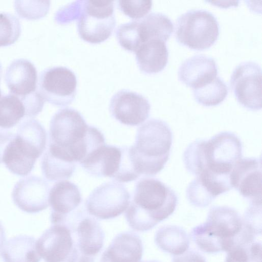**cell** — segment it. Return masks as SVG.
<instances>
[{
	"mask_svg": "<svg viewBox=\"0 0 262 262\" xmlns=\"http://www.w3.org/2000/svg\"><path fill=\"white\" fill-rule=\"evenodd\" d=\"M242 157V144L234 134L220 133L209 140L190 143L183 156L187 170L197 177L231 181V172Z\"/></svg>",
	"mask_w": 262,
	"mask_h": 262,
	"instance_id": "6da1fadb",
	"label": "cell"
},
{
	"mask_svg": "<svg viewBox=\"0 0 262 262\" xmlns=\"http://www.w3.org/2000/svg\"><path fill=\"white\" fill-rule=\"evenodd\" d=\"M178 203L176 192L163 182L152 178H143L136 185L125 218L133 230L148 231L170 216Z\"/></svg>",
	"mask_w": 262,
	"mask_h": 262,
	"instance_id": "7a4b0ae2",
	"label": "cell"
},
{
	"mask_svg": "<svg viewBox=\"0 0 262 262\" xmlns=\"http://www.w3.org/2000/svg\"><path fill=\"white\" fill-rule=\"evenodd\" d=\"M49 143L80 164L93 151L104 144L105 138L98 128L86 124L78 111L65 108L59 110L51 119Z\"/></svg>",
	"mask_w": 262,
	"mask_h": 262,
	"instance_id": "3957f363",
	"label": "cell"
},
{
	"mask_svg": "<svg viewBox=\"0 0 262 262\" xmlns=\"http://www.w3.org/2000/svg\"><path fill=\"white\" fill-rule=\"evenodd\" d=\"M172 134L168 124L151 119L137 130L135 143L129 147L134 168L140 176H154L161 171L169 159Z\"/></svg>",
	"mask_w": 262,
	"mask_h": 262,
	"instance_id": "277c9868",
	"label": "cell"
},
{
	"mask_svg": "<svg viewBox=\"0 0 262 262\" xmlns=\"http://www.w3.org/2000/svg\"><path fill=\"white\" fill-rule=\"evenodd\" d=\"M243 228V219L234 209L214 206L209 210L206 221L192 229L191 236L204 252H227L239 246Z\"/></svg>",
	"mask_w": 262,
	"mask_h": 262,
	"instance_id": "5b68a950",
	"label": "cell"
},
{
	"mask_svg": "<svg viewBox=\"0 0 262 262\" xmlns=\"http://www.w3.org/2000/svg\"><path fill=\"white\" fill-rule=\"evenodd\" d=\"M219 22L213 14L204 9H191L177 19V41L191 49L201 50L211 47L219 35Z\"/></svg>",
	"mask_w": 262,
	"mask_h": 262,
	"instance_id": "8992f818",
	"label": "cell"
},
{
	"mask_svg": "<svg viewBox=\"0 0 262 262\" xmlns=\"http://www.w3.org/2000/svg\"><path fill=\"white\" fill-rule=\"evenodd\" d=\"M115 25L113 1H83L77 23L83 40L91 43L102 42L111 35Z\"/></svg>",
	"mask_w": 262,
	"mask_h": 262,
	"instance_id": "52a82bcc",
	"label": "cell"
},
{
	"mask_svg": "<svg viewBox=\"0 0 262 262\" xmlns=\"http://www.w3.org/2000/svg\"><path fill=\"white\" fill-rule=\"evenodd\" d=\"M46 147V143L34 135L18 128L6 147L2 163L11 173L26 176L33 170Z\"/></svg>",
	"mask_w": 262,
	"mask_h": 262,
	"instance_id": "ba28073f",
	"label": "cell"
},
{
	"mask_svg": "<svg viewBox=\"0 0 262 262\" xmlns=\"http://www.w3.org/2000/svg\"><path fill=\"white\" fill-rule=\"evenodd\" d=\"M130 195L125 186L112 181L102 184L91 193L85 202L89 214L100 220L115 218L127 208Z\"/></svg>",
	"mask_w": 262,
	"mask_h": 262,
	"instance_id": "9c48e42d",
	"label": "cell"
},
{
	"mask_svg": "<svg viewBox=\"0 0 262 262\" xmlns=\"http://www.w3.org/2000/svg\"><path fill=\"white\" fill-rule=\"evenodd\" d=\"M77 85V77L72 71L65 67H54L40 73L38 91L45 101L66 106L74 100Z\"/></svg>",
	"mask_w": 262,
	"mask_h": 262,
	"instance_id": "30bf717a",
	"label": "cell"
},
{
	"mask_svg": "<svg viewBox=\"0 0 262 262\" xmlns=\"http://www.w3.org/2000/svg\"><path fill=\"white\" fill-rule=\"evenodd\" d=\"M71 230L52 225L36 241V248L45 262H77L79 252Z\"/></svg>",
	"mask_w": 262,
	"mask_h": 262,
	"instance_id": "8fae6325",
	"label": "cell"
},
{
	"mask_svg": "<svg viewBox=\"0 0 262 262\" xmlns=\"http://www.w3.org/2000/svg\"><path fill=\"white\" fill-rule=\"evenodd\" d=\"M231 88L237 101L252 110L261 108V69L256 62H241L230 77Z\"/></svg>",
	"mask_w": 262,
	"mask_h": 262,
	"instance_id": "7c38bea8",
	"label": "cell"
},
{
	"mask_svg": "<svg viewBox=\"0 0 262 262\" xmlns=\"http://www.w3.org/2000/svg\"><path fill=\"white\" fill-rule=\"evenodd\" d=\"M150 104L146 98L135 92L122 90L112 97L110 111L112 116L122 124L137 126L149 117Z\"/></svg>",
	"mask_w": 262,
	"mask_h": 262,
	"instance_id": "4fadbf2b",
	"label": "cell"
},
{
	"mask_svg": "<svg viewBox=\"0 0 262 262\" xmlns=\"http://www.w3.org/2000/svg\"><path fill=\"white\" fill-rule=\"evenodd\" d=\"M50 186L42 178L31 175L20 179L14 185L12 198L24 212L36 213L49 206Z\"/></svg>",
	"mask_w": 262,
	"mask_h": 262,
	"instance_id": "5bb4252c",
	"label": "cell"
},
{
	"mask_svg": "<svg viewBox=\"0 0 262 262\" xmlns=\"http://www.w3.org/2000/svg\"><path fill=\"white\" fill-rule=\"evenodd\" d=\"M234 187L252 205H261V161L260 158L241 159L230 176Z\"/></svg>",
	"mask_w": 262,
	"mask_h": 262,
	"instance_id": "9a60e30c",
	"label": "cell"
},
{
	"mask_svg": "<svg viewBox=\"0 0 262 262\" xmlns=\"http://www.w3.org/2000/svg\"><path fill=\"white\" fill-rule=\"evenodd\" d=\"M124 154V146L104 144L94 150L80 164L93 176L109 177L118 181Z\"/></svg>",
	"mask_w": 262,
	"mask_h": 262,
	"instance_id": "2e32d148",
	"label": "cell"
},
{
	"mask_svg": "<svg viewBox=\"0 0 262 262\" xmlns=\"http://www.w3.org/2000/svg\"><path fill=\"white\" fill-rule=\"evenodd\" d=\"M78 187L67 180L55 183L50 189L49 204L51 206L50 220L52 225H63L82 202Z\"/></svg>",
	"mask_w": 262,
	"mask_h": 262,
	"instance_id": "e0dca14e",
	"label": "cell"
},
{
	"mask_svg": "<svg viewBox=\"0 0 262 262\" xmlns=\"http://www.w3.org/2000/svg\"><path fill=\"white\" fill-rule=\"evenodd\" d=\"M5 80L10 92L21 98L37 91V70L27 59L13 60L6 69Z\"/></svg>",
	"mask_w": 262,
	"mask_h": 262,
	"instance_id": "ac0fdd59",
	"label": "cell"
},
{
	"mask_svg": "<svg viewBox=\"0 0 262 262\" xmlns=\"http://www.w3.org/2000/svg\"><path fill=\"white\" fill-rule=\"evenodd\" d=\"M217 66L214 58L198 54L186 58L180 66L179 79L193 89L203 86L217 76Z\"/></svg>",
	"mask_w": 262,
	"mask_h": 262,
	"instance_id": "d6986e66",
	"label": "cell"
},
{
	"mask_svg": "<svg viewBox=\"0 0 262 262\" xmlns=\"http://www.w3.org/2000/svg\"><path fill=\"white\" fill-rule=\"evenodd\" d=\"M143 246L140 236L132 232L117 234L101 254L100 262H140Z\"/></svg>",
	"mask_w": 262,
	"mask_h": 262,
	"instance_id": "ffe728a7",
	"label": "cell"
},
{
	"mask_svg": "<svg viewBox=\"0 0 262 262\" xmlns=\"http://www.w3.org/2000/svg\"><path fill=\"white\" fill-rule=\"evenodd\" d=\"M81 255L95 256L102 249L104 234L99 223L94 217L84 214L72 231Z\"/></svg>",
	"mask_w": 262,
	"mask_h": 262,
	"instance_id": "44dd1931",
	"label": "cell"
},
{
	"mask_svg": "<svg viewBox=\"0 0 262 262\" xmlns=\"http://www.w3.org/2000/svg\"><path fill=\"white\" fill-rule=\"evenodd\" d=\"M140 70L146 74L161 71L166 66L168 51L166 41L152 39L143 42L135 52Z\"/></svg>",
	"mask_w": 262,
	"mask_h": 262,
	"instance_id": "7402d4cb",
	"label": "cell"
},
{
	"mask_svg": "<svg viewBox=\"0 0 262 262\" xmlns=\"http://www.w3.org/2000/svg\"><path fill=\"white\" fill-rule=\"evenodd\" d=\"M2 250L7 262H39L41 258L37 250L35 238L27 235L10 238Z\"/></svg>",
	"mask_w": 262,
	"mask_h": 262,
	"instance_id": "603a6c76",
	"label": "cell"
},
{
	"mask_svg": "<svg viewBox=\"0 0 262 262\" xmlns=\"http://www.w3.org/2000/svg\"><path fill=\"white\" fill-rule=\"evenodd\" d=\"M138 20L142 44L152 39L166 41L173 30L171 19L161 12L150 13Z\"/></svg>",
	"mask_w": 262,
	"mask_h": 262,
	"instance_id": "cb8c5ba5",
	"label": "cell"
},
{
	"mask_svg": "<svg viewBox=\"0 0 262 262\" xmlns=\"http://www.w3.org/2000/svg\"><path fill=\"white\" fill-rule=\"evenodd\" d=\"M155 242L162 251L174 255L185 253L189 247V238L187 232L177 226H165L156 233Z\"/></svg>",
	"mask_w": 262,
	"mask_h": 262,
	"instance_id": "d4e9b609",
	"label": "cell"
},
{
	"mask_svg": "<svg viewBox=\"0 0 262 262\" xmlns=\"http://www.w3.org/2000/svg\"><path fill=\"white\" fill-rule=\"evenodd\" d=\"M29 118L25 101L10 93L0 97V128L9 129L23 118Z\"/></svg>",
	"mask_w": 262,
	"mask_h": 262,
	"instance_id": "484cf974",
	"label": "cell"
},
{
	"mask_svg": "<svg viewBox=\"0 0 262 262\" xmlns=\"http://www.w3.org/2000/svg\"><path fill=\"white\" fill-rule=\"evenodd\" d=\"M41 167L43 176L48 181H61L72 176L75 170L76 163L48 148L42 158Z\"/></svg>",
	"mask_w": 262,
	"mask_h": 262,
	"instance_id": "4316f807",
	"label": "cell"
},
{
	"mask_svg": "<svg viewBox=\"0 0 262 262\" xmlns=\"http://www.w3.org/2000/svg\"><path fill=\"white\" fill-rule=\"evenodd\" d=\"M228 87L224 81L217 76L203 86L193 89L195 100L204 106H214L221 103L228 94Z\"/></svg>",
	"mask_w": 262,
	"mask_h": 262,
	"instance_id": "83f0119b",
	"label": "cell"
},
{
	"mask_svg": "<svg viewBox=\"0 0 262 262\" xmlns=\"http://www.w3.org/2000/svg\"><path fill=\"white\" fill-rule=\"evenodd\" d=\"M116 37L122 48L135 52L142 44L138 19L120 25L116 30Z\"/></svg>",
	"mask_w": 262,
	"mask_h": 262,
	"instance_id": "f1b7e54d",
	"label": "cell"
},
{
	"mask_svg": "<svg viewBox=\"0 0 262 262\" xmlns=\"http://www.w3.org/2000/svg\"><path fill=\"white\" fill-rule=\"evenodd\" d=\"M21 33L19 19L9 12L0 13V47L15 42Z\"/></svg>",
	"mask_w": 262,
	"mask_h": 262,
	"instance_id": "f546056e",
	"label": "cell"
},
{
	"mask_svg": "<svg viewBox=\"0 0 262 262\" xmlns=\"http://www.w3.org/2000/svg\"><path fill=\"white\" fill-rule=\"evenodd\" d=\"M118 2L120 10L135 20L146 16L152 7L151 1H119Z\"/></svg>",
	"mask_w": 262,
	"mask_h": 262,
	"instance_id": "4dcf8cb0",
	"label": "cell"
},
{
	"mask_svg": "<svg viewBox=\"0 0 262 262\" xmlns=\"http://www.w3.org/2000/svg\"><path fill=\"white\" fill-rule=\"evenodd\" d=\"M261 205L251 204L246 211L244 226L255 236L261 233Z\"/></svg>",
	"mask_w": 262,
	"mask_h": 262,
	"instance_id": "1f68e13d",
	"label": "cell"
},
{
	"mask_svg": "<svg viewBox=\"0 0 262 262\" xmlns=\"http://www.w3.org/2000/svg\"><path fill=\"white\" fill-rule=\"evenodd\" d=\"M83 1L74 2L59 9L56 13L55 19L59 24H66L79 17Z\"/></svg>",
	"mask_w": 262,
	"mask_h": 262,
	"instance_id": "d6a6232c",
	"label": "cell"
},
{
	"mask_svg": "<svg viewBox=\"0 0 262 262\" xmlns=\"http://www.w3.org/2000/svg\"><path fill=\"white\" fill-rule=\"evenodd\" d=\"M248 246H236L232 248L227 252L225 262H250Z\"/></svg>",
	"mask_w": 262,
	"mask_h": 262,
	"instance_id": "836d02e7",
	"label": "cell"
},
{
	"mask_svg": "<svg viewBox=\"0 0 262 262\" xmlns=\"http://www.w3.org/2000/svg\"><path fill=\"white\" fill-rule=\"evenodd\" d=\"M172 262H206V261L199 252L189 250L182 254L174 256Z\"/></svg>",
	"mask_w": 262,
	"mask_h": 262,
	"instance_id": "e575fe53",
	"label": "cell"
},
{
	"mask_svg": "<svg viewBox=\"0 0 262 262\" xmlns=\"http://www.w3.org/2000/svg\"><path fill=\"white\" fill-rule=\"evenodd\" d=\"M14 135L10 131L0 129V164L2 163L3 156L6 147Z\"/></svg>",
	"mask_w": 262,
	"mask_h": 262,
	"instance_id": "d590c367",
	"label": "cell"
},
{
	"mask_svg": "<svg viewBox=\"0 0 262 262\" xmlns=\"http://www.w3.org/2000/svg\"><path fill=\"white\" fill-rule=\"evenodd\" d=\"M247 248L250 261L261 262V243L254 242L250 244Z\"/></svg>",
	"mask_w": 262,
	"mask_h": 262,
	"instance_id": "8d00e7d4",
	"label": "cell"
},
{
	"mask_svg": "<svg viewBox=\"0 0 262 262\" xmlns=\"http://www.w3.org/2000/svg\"><path fill=\"white\" fill-rule=\"evenodd\" d=\"M101 253L95 256H85L81 255L77 262H100Z\"/></svg>",
	"mask_w": 262,
	"mask_h": 262,
	"instance_id": "74e56055",
	"label": "cell"
},
{
	"mask_svg": "<svg viewBox=\"0 0 262 262\" xmlns=\"http://www.w3.org/2000/svg\"><path fill=\"white\" fill-rule=\"evenodd\" d=\"M6 243V233L4 228L0 222V250L2 249Z\"/></svg>",
	"mask_w": 262,
	"mask_h": 262,
	"instance_id": "f35d334b",
	"label": "cell"
},
{
	"mask_svg": "<svg viewBox=\"0 0 262 262\" xmlns=\"http://www.w3.org/2000/svg\"><path fill=\"white\" fill-rule=\"evenodd\" d=\"M0 262H7L3 254L2 250H0Z\"/></svg>",
	"mask_w": 262,
	"mask_h": 262,
	"instance_id": "ab89813d",
	"label": "cell"
},
{
	"mask_svg": "<svg viewBox=\"0 0 262 262\" xmlns=\"http://www.w3.org/2000/svg\"><path fill=\"white\" fill-rule=\"evenodd\" d=\"M2 73V64H1V63L0 62V81H1ZM2 92H1V89H0V97L2 96Z\"/></svg>",
	"mask_w": 262,
	"mask_h": 262,
	"instance_id": "60d3db41",
	"label": "cell"
},
{
	"mask_svg": "<svg viewBox=\"0 0 262 262\" xmlns=\"http://www.w3.org/2000/svg\"><path fill=\"white\" fill-rule=\"evenodd\" d=\"M142 262H158V261H155V260H149V261H142Z\"/></svg>",
	"mask_w": 262,
	"mask_h": 262,
	"instance_id": "b9f144b4",
	"label": "cell"
}]
</instances>
